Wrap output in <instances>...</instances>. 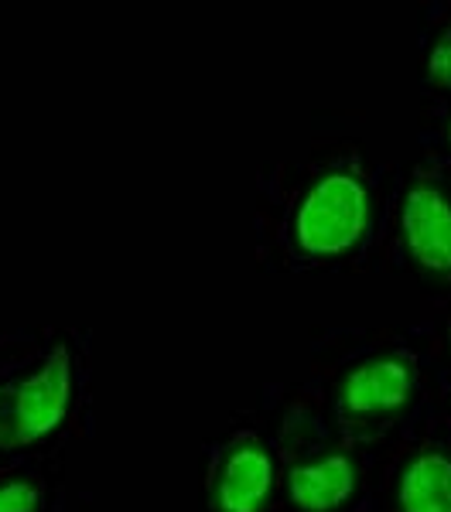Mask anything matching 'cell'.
<instances>
[{"label": "cell", "instance_id": "obj_1", "mask_svg": "<svg viewBox=\"0 0 451 512\" xmlns=\"http://www.w3.org/2000/svg\"><path fill=\"white\" fill-rule=\"evenodd\" d=\"M393 164L356 137L311 140L253 178V263L267 277L376 270Z\"/></svg>", "mask_w": 451, "mask_h": 512}, {"label": "cell", "instance_id": "obj_2", "mask_svg": "<svg viewBox=\"0 0 451 512\" xmlns=\"http://www.w3.org/2000/svg\"><path fill=\"white\" fill-rule=\"evenodd\" d=\"M434 332L414 325H325L308 335L301 386L349 441L383 454L428 414Z\"/></svg>", "mask_w": 451, "mask_h": 512}, {"label": "cell", "instance_id": "obj_3", "mask_svg": "<svg viewBox=\"0 0 451 512\" xmlns=\"http://www.w3.org/2000/svg\"><path fill=\"white\" fill-rule=\"evenodd\" d=\"M93 437V328L62 321L0 328V461L65 458Z\"/></svg>", "mask_w": 451, "mask_h": 512}, {"label": "cell", "instance_id": "obj_4", "mask_svg": "<svg viewBox=\"0 0 451 512\" xmlns=\"http://www.w3.org/2000/svg\"><path fill=\"white\" fill-rule=\"evenodd\" d=\"M277 512H369L383 454L349 441L301 379H277Z\"/></svg>", "mask_w": 451, "mask_h": 512}, {"label": "cell", "instance_id": "obj_5", "mask_svg": "<svg viewBox=\"0 0 451 512\" xmlns=\"http://www.w3.org/2000/svg\"><path fill=\"white\" fill-rule=\"evenodd\" d=\"M376 270L414 284L424 308L451 291V168L421 154L393 164Z\"/></svg>", "mask_w": 451, "mask_h": 512}, {"label": "cell", "instance_id": "obj_6", "mask_svg": "<svg viewBox=\"0 0 451 512\" xmlns=\"http://www.w3.org/2000/svg\"><path fill=\"white\" fill-rule=\"evenodd\" d=\"M277 379L202 441V512H277Z\"/></svg>", "mask_w": 451, "mask_h": 512}, {"label": "cell", "instance_id": "obj_7", "mask_svg": "<svg viewBox=\"0 0 451 512\" xmlns=\"http://www.w3.org/2000/svg\"><path fill=\"white\" fill-rule=\"evenodd\" d=\"M369 512H451V434L428 414L383 451Z\"/></svg>", "mask_w": 451, "mask_h": 512}, {"label": "cell", "instance_id": "obj_8", "mask_svg": "<svg viewBox=\"0 0 451 512\" xmlns=\"http://www.w3.org/2000/svg\"><path fill=\"white\" fill-rule=\"evenodd\" d=\"M65 495V458L0 461V512H55Z\"/></svg>", "mask_w": 451, "mask_h": 512}, {"label": "cell", "instance_id": "obj_9", "mask_svg": "<svg viewBox=\"0 0 451 512\" xmlns=\"http://www.w3.org/2000/svg\"><path fill=\"white\" fill-rule=\"evenodd\" d=\"M417 99L451 103V0H431L417 28Z\"/></svg>", "mask_w": 451, "mask_h": 512}, {"label": "cell", "instance_id": "obj_10", "mask_svg": "<svg viewBox=\"0 0 451 512\" xmlns=\"http://www.w3.org/2000/svg\"><path fill=\"white\" fill-rule=\"evenodd\" d=\"M417 154L451 168V103L421 106V120H417Z\"/></svg>", "mask_w": 451, "mask_h": 512}, {"label": "cell", "instance_id": "obj_11", "mask_svg": "<svg viewBox=\"0 0 451 512\" xmlns=\"http://www.w3.org/2000/svg\"><path fill=\"white\" fill-rule=\"evenodd\" d=\"M428 417L441 431L451 434V342L434 335L431 349V386H428Z\"/></svg>", "mask_w": 451, "mask_h": 512}, {"label": "cell", "instance_id": "obj_12", "mask_svg": "<svg viewBox=\"0 0 451 512\" xmlns=\"http://www.w3.org/2000/svg\"><path fill=\"white\" fill-rule=\"evenodd\" d=\"M431 325V332L438 338H445V342H451V291L441 297L438 304H431V308H424V318Z\"/></svg>", "mask_w": 451, "mask_h": 512}, {"label": "cell", "instance_id": "obj_13", "mask_svg": "<svg viewBox=\"0 0 451 512\" xmlns=\"http://www.w3.org/2000/svg\"><path fill=\"white\" fill-rule=\"evenodd\" d=\"M55 512H93V499H89L86 492H72L69 489V495H65L62 506Z\"/></svg>", "mask_w": 451, "mask_h": 512}]
</instances>
